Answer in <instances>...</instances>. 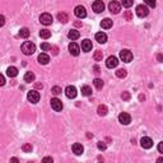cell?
Here are the masks:
<instances>
[{
    "instance_id": "1",
    "label": "cell",
    "mask_w": 163,
    "mask_h": 163,
    "mask_svg": "<svg viewBox=\"0 0 163 163\" xmlns=\"http://www.w3.org/2000/svg\"><path fill=\"white\" fill-rule=\"evenodd\" d=\"M35 51H36V45L31 41H26L24 44L22 45V52L24 55H32Z\"/></svg>"
},
{
    "instance_id": "2",
    "label": "cell",
    "mask_w": 163,
    "mask_h": 163,
    "mask_svg": "<svg viewBox=\"0 0 163 163\" xmlns=\"http://www.w3.org/2000/svg\"><path fill=\"white\" fill-rule=\"evenodd\" d=\"M27 98H28V101H30L31 103H37L38 101H40V93H38L36 89L35 90H30L28 94H27Z\"/></svg>"
},
{
    "instance_id": "3",
    "label": "cell",
    "mask_w": 163,
    "mask_h": 163,
    "mask_svg": "<svg viewBox=\"0 0 163 163\" xmlns=\"http://www.w3.org/2000/svg\"><path fill=\"white\" fill-rule=\"evenodd\" d=\"M120 59L124 63H130L133 60V54L129 50H122V51H120Z\"/></svg>"
},
{
    "instance_id": "4",
    "label": "cell",
    "mask_w": 163,
    "mask_h": 163,
    "mask_svg": "<svg viewBox=\"0 0 163 163\" xmlns=\"http://www.w3.org/2000/svg\"><path fill=\"white\" fill-rule=\"evenodd\" d=\"M108 9H110V12L111 13L117 14V13H120V10H121V4H120L119 1L112 0V1H110V4H108Z\"/></svg>"
},
{
    "instance_id": "5",
    "label": "cell",
    "mask_w": 163,
    "mask_h": 163,
    "mask_svg": "<svg viewBox=\"0 0 163 163\" xmlns=\"http://www.w3.org/2000/svg\"><path fill=\"white\" fill-rule=\"evenodd\" d=\"M136 14H138V17H140V18H144L147 17L148 14H149V9H148L147 5H138L136 7Z\"/></svg>"
},
{
    "instance_id": "6",
    "label": "cell",
    "mask_w": 163,
    "mask_h": 163,
    "mask_svg": "<svg viewBox=\"0 0 163 163\" xmlns=\"http://www.w3.org/2000/svg\"><path fill=\"white\" fill-rule=\"evenodd\" d=\"M40 22L42 23L44 26H49L52 23V16L49 13H44V14H41L40 16Z\"/></svg>"
},
{
    "instance_id": "7",
    "label": "cell",
    "mask_w": 163,
    "mask_h": 163,
    "mask_svg": "<svg viewBox=\"0 0 163 163\" xmlns=\"http://www.w3.org/2000/svg\"><path fill=\"white\" fill-rule=\"evenodd\" d=\"M74 14H75V16L78 17V18L83 19V18L87 17V10H85L84 7L78 5V7H75V9H74Z\"/></svg>"
},
{
    "instance_id": "8",
    "label": "cell",
    "mask_w": 163,
    "mask_h": 163,
    "mask_svg": "<svg viewBox=\"0 0 163 163\" xmlns=\"http://www.w3.org/2000/svg\"><path fill=\"white\" fill-rule=\"evenodd\" d=\"M119 121L122 124V125H129L131 121V116L126 112H121L119 115Z\"/></svg>"
},
{
    "instance_id": "9",
    "label": "cell",
    "mask_w": 163,
    "mask_h": 163,
    "mask_svg": "<svg viewBox=\"0 0 163 163\" xmlns=\"http://www.w3.org/2000/svg\"><path fill=\"white\" fill-rule=\"evenodd\" d=\"M50 103H51L52 110H55V111H61L63 110V102L59 98H51Z\"/></svg>"
},
{
    "instance_id": "10",
    "label": "cell",
    "mask_w": 163,
    "mask_h": 163,
    "mask_svg": "<svg viewBox=\"0 0 163 163\" xmlns=\"http://www.w3.org/2000/svg\"><path fill=\"white\" fill-rule=\"evenodd\" d=\"M140 145H142V148H144V149H150L153 147V140L150 138L144 136L140 139Z\"/></svg>"
},
{
    "instance_id": "11",
    "label": "cell",
    "mask_w": 163,
    "mask_h": 163,
    "mask_svg": "<svg viewBox=\"0 0 163 163\" xmlns=\"http://www.w3.org/2000/svg\"><path fill=\"white\" fill-rule=\"evenodd\" d=\"M92 8L96 13H102L104 10V4L102 0H96V1L92 4Z\"/></svg>"
},
{
    "instance_id": "12",
    "label": "cell",
    "mask_w": 163,
    "mask_h": 163,
    "mask_svg": "<svg viewBox=\"0 0 163 163\" xmlns=\"http://www.w3.org/2000/svg\"><path fill=\"white\" fill-rule=\"evenodd\" d=\"M65 94L68 98H75L76 94H78V92H76V88L74 87V85H68L65 89Z\"/></svg>"
},
{
    "instance_id": "13",
    "label": "cell",
    "mask_w": 163,
    "mask_h": 163,
    "mask_svg": "<svg viewBox=\"0 0 163 163\" xmlns=\"http://www.w3.org/2000/svg\"><path fill=\"white\" fill-rule=\"evenodd\" d=\"M119 65V60H117V57L116 56H110L107 61H106V66L110 69H112V68H116V66Z\"/></svg>"
},
{
    "instance_id": "14",
    "label": "cell",
    "mask_w": 163,
    "mask_h": 163,
    "mask_svg": "<svg viewBox=\"0 0 163 163\" xmlns=\"http://www.w3.org/2000/svg\"><path fill=\"white\" fill-rule=\"evenodd\" d=\"M69 52L73 56H78L79 55V52H80V47L75 44V42H70V45H69Z\"/></svg>"
},
{
    "instance_id": "15",
    "label": "cell",
    "mask_w": 163,
    "mask_h": 163,
    "mask_svg": "<svg viewBox=\"0 0 163 163\" xmlns=\"http://www.w3.org/2000/svg\"><path fill=\"white\" fill-rule=\"evenodd\" d=\"M92 47H93L92 46V41L88 40V38H85V40L82 41V50H83V51L88 52V51L92 50Z\"/></svg>"
},
{
    "instance_id": "16",
    "label": "cell",
    "mask_w": 163,
    "mask_h": 163,
    "mask_svg": "<svg viewBox=\"0 0 163 163\" xmlns=\"http://www.w3.org/2000/svg\"><path fill=\"white\" fill-rule=\"evenodd\" d=\"M96 41L98 44H104L107 41V35L104 32H97L96 33Z\"/></svg>"
},
{
    "instance_id": "17",
    "label": "cell",
    "mask_w": 163,
    "mask_h": 163,
    "mask_svg": "<svg viewBox=\"0 0 163 163\" xmlns=\"http://www.w3.org/2000/svg\"><path fill=\"white\" fill-rule=\"evenodd\" d=\"M83 152H84V148L80 143H75V144H73V153L74 154L80 156V154H83Z\"/></svg>"
},
{
    "instance_id": "18",
    "label": "cell",
    "mask_w": 163,
    "mask_h": 163,
    "mask_svg": "<svg viewBox=\"0 0 163 163\" xmlns=\"http://www.w3.org/2000/svg\"><path fill=\"white\" fill-rule=\"evenodd\" d=\"M37 60H38V63H40V64L46 65V64H49V61H50V56L47 54H40Z\"/></svg>"
},
{
    "instance_id": "19",
    "label": "cell",
    "mask_w": 163,
    "mask_h": 163,
    "mask_svg": "<svg viewBox=\"0 0 163 163\" xmlns=\"http://www.w3.org/2000/svg\"><path fill=\"white\" fill-rule=\"evenodd\" d=\"M7 74H8V76H10V78H16L18 75V69L16 66H9L7 70Z\"/></svg>"
},
{
    "instance_id": "20",
    "label": "cell",
    "mask_w": 163,
    "mask_h": 163,
    "mask_svg": "<svg viewBox=\"0 0 163 163\" xmlns=\"http://www.w3.org/2000/svg\"><path fill=\"white\" fill-rule=\"evenodd\" d=\"M101 27L104 28V30H108V28L112 27V21L110 18H104L102 22H101Z\"/></svg>"
},
{
    "instance_id": "21",
    "label": "cell",
    "mask_w": 163,
    "mask_h": 163,
    "mask_svg": "<svg viewBox=\"0 0 163 163\" xmlns=\"http://www.w3.org/2000/svg\"><path fill=\"white\" fill-rule=\"evenodd\" d=\"M79 36H80V33H79V31H76V30H71V31H69V33H68V37L70 38L71 41L78 40Z\"/></svg>"
},
{
    "instance_id": "22",
    "label": "cell",
    "mask_w": 163,
    "mask_h": 163,
    "mask_svg": "<svg viewBox=\"0 0 163 163\" xmlns=\"http://www.w3.org/2000/svg\"><path fill=\"white\" fill-rule=\"evenodd\" d=\"M97 112L99 116H106L107 115V107L104 106V104H99L98 108H97Z\"/></svg>"
},
{
    "instance_id": "23",
    "label": "cell",
    "mask_w": 163,
    "mask_h": 163,
    "mask_svg": "<svg viewBox=\"0 0 163 163\" xmlns=\"http://www.w3.org/2000/svg\"><path fill=\"white\" fill-rule=\"evenodd\" d=\"M24 82H27V83L35 82V74H33L32 71H27V73L24 74Z\"/></svg>"
},
{
    "instance_id": "24",
    "label": "cell",
    "mask_w": 163,
    "mask_h": 163,
    "mask_svg": "<svg viewBox=\"0 0 163 163\" xmlns=\"http://www.w3.org/2000/svg\"><path fill=\"white\" fill-rule=\"evenodd\" d=\"M82 94L88 97V96L92 94V88H90L89 85H83V87H82Z\"/></svg>"
},
{
    "instance_id": "25",
    "label": "cell",
    "mask_w": 163,
    "mask_h": 163,
    "mask_svg": "<svg viewBox=\"0 0 163 163\" xmlns=\"http://www.w3.org/2000/svg\"><path fill=\"white\" fill-rule=\"evenodd\" d=\"M40 37L47 40V38L51 37V31H49V30H41V31H40Z\"/></svg>"
},
{
    "instance_id": "26",
    "label": "cell",
    "mask_w": 163,
    "mask_h": 163,
    "mask_svg": "<svg viewBox=\"0 0 163 163\" xmlns=\"http://www.w3.org/2000/svg\"><path fill=\"white\" fill-rule=\"evenodd\" d=\"M57 19H59L60 22H63V23H66L69 21V17H68V14L66 13H59L57 14Z\"/></svg>"
},
{
    "instance_id": "27",
    "label": "cell",
    "mask_w": 163,
    "mask_h": 163,
    "mask_svg": "<svg viewBox=\"0 0 163 163\" xmlns=\"http://www.w3.org/2000/svg\"><path fill=\"white\" fill-rule=\"evenodd\" d=\"M93 84H94V87L97 88V89H102L103 88V80L99 79V78H96L93 80Z\"/></svg>"
},
{
    "instance_id": "28",
    "label": "cell",
    "mask_w": 163,
    "mask_h": 163,
    "mask_svg": "<svg viewBox=\"0 0 163 163\" xmlns=\"http://www.w3.org/2000/svg\"><path fill=\"white\" fill-rule=\"evenodd\" d=\"M19 36L22 38H27L30 36V30L28 28H21V31H19Z\"/></svg>"
},
{
    "instance_id": "29",
    "label": "cell",
    "mask_w": 163,
    "mask_h": 163,
    "mask_svg": "<svg viewBox=\"0 0 163 163\" xmlns=\"http://www.w3.org/2000/svg\"><path fill=\"white\" fill-rule=\"evenodd\" d=\"M126 75H127V73H126L125 69H119L116 71V76H117V78H125Z\"/></svg>"
},
{
    "instance_id": "30",
    "label": "cell",
    "mask_w": 163,
    "mask_h": 163,
    "mask_svg": "<svg viewBox=\"0 0 163 163\" xmlns=\"http://www.w3.org/2000/svg\"><path fill=\"white\" fill-rule=\"evenodd\" d=\"M102 57H103V54H102V51H96L94 52V60L96 61H102Z\"/></svg>"
},
{
    "instance_id": "31",
    "label": "cell",
    "mask_w": 163,
    "mask_h": 163,
    "mask_svg": "<svg viewBox=\"0 0 163 163\" xmlns=\"http://www.w3.org/2000/svg\"><path fill=\"white\" fill-rule=\"evenodd\" d=\"M133 3H134V0H121L122 7H125V8H130L133 5Z\"/></svg>"
},
{
    "instance_id": "32",
    "label": "cell",
    "mask_w": 163,
    "mask_h": 163,
    "mask_svg": "<svg viewBox=\"0 0 163 163\" xmlns=\"http://www.w3.org/2000/svg\"><path fill=\"white\" fill-rule=\"evenodd\" d=\"M51 93H52V94H55V96L60 94V93H61V88H60V87H57V85H55V87L51 89Z\"/></svg>"
},
{
    "instance_id": "33",
    "label": "cell",
    "mask_w": 163,
    "mask_h": 163,
    "mask_svg": "<svg viewBox=\"0 0 163 163\" xmlns=\"http://www.w3.org/2000/svg\"><path fill=\"white\" fill-rule=\"evenodd\" d=\"M144 3H145V5L148 7H150V8H154L156 7V0H144Z\"/></svg>"
},
{
    "instance_id": "34",
    "label": "cell",
    "mask_w": 163,
    "mask_h": 163,
    "mask_svg": "<svg viewBox=\"0 0 163 163\" xmlns=\"http://www.w3.org/2000/svg\"><path fill=\"white\" fill-rule=\"evenodd\" d=\"M41 49L44 50V51H47V50H51L52 47L50 44H47V42H44V44H41Z\"/></svg>"
},
{
    "instance_id": "35",
    "label": "cell",
    "mask_w": 163,
    "mask_h": 163,
    "mask_svg": "<svg viewBox=\"0 0 163 163\" xmlns=\"http://www.w3.org/2000/svg\"><path fill=\"white\" fill-rule=\"evenodd\" d=\"M22 149H23V152H26V153H31L32 145H31V144H24V145L22 147Z\"/></svg>"
},
{
    "instance_id": "36",
    "label": "cell",
    "mask_w": 163,
    "mask_h": 163,
    "mask_svg": "<svg viewBox=\"0 0 163 163\" xmlns=\"http://www.w3.org/2000/svg\"><path fill=\"white\" fill-rule=\"evenodd\" d=\"M97 147H98L99 150H106V148H107V145L104 144L103 142H98V143H97Z\"/></svg>"
},
{
    "instance_id": "37",
    "label": "cell",
    "mask_w": 163,
    "mask_h": 163,
    "mask_svg": "<svg viewBox=\"0 0 163 163\" xmlns=\"http://www.w3.org/2000/svg\"><path fill=\"white\" fill-rule=\"evenodd\" d=\"M121 97H122L124 101H129L131 96H130V93H129V92H122V96H121Z\"/></svg>"
},
{
    "instance_id": "38",
    "label": "cell",
    "mask_w": 163,
    "mask_h": 163,
    "mask_svg": "<svg viewBox=\"0 0 163 163\" xmlns=\"http://www.w3.org/2000/svg\"><path fill=\"white\" fill-rule=\"evenodd\" d=\"M125 18L127 19V21H133V14L130 12H126L125 13Z\"/></svg>"
},
{
    "instance_id": "39",
    "label": "cell",
    "mask_w": 163,
    "mask_h": 163,
    "mask_svg": "<svg viewBox=\"0 0 163 163\" xmlns=\"http://www.w3.org/2000/svg\"><path fill=\"white\" fill-rule=\"evenodd\" d=\"M158 152H159V153H162V154H163V142H161L159 143V144H158Z\"/></svg>"
},
{
    "instance_id": "40",
    "label": "cell",
    "mask_w": 163,
    "mask_h": 163,
    "mask_svg": "<svg viewBox=\"0 0 163 163\" xmlns=\"http://www.w3.org/2000/svg\"><path fill=\"white\" fill-rule=\"evenodd\" d=\"M35 85H36V88H37V89H42V88H44V85H42V83H36Z\"/></svg>"
},
{
    "instance_id": "41",
    "label": "cell",
    "mask_w": 163,
    "mask_h": 163,
    "mask_svg": "<svg viewBox=\"0 0 163 163\" xmlns=\"http://www.w3.org/2000/svg\"><path fill=\"white\" fill-rule=\"evenodd\" d=\"M4 83H5V79H4V75H1L0 76V84L4 85Z\"/></svg>"
},
{
    "instance_id": "42",
    "label": "cell",
    "mask_w": 163,
    "mask_h": 163,
    "mask_svg": "<svg viewBox=\"0 0 163 163\" xmlns=\"http://www.w3.org/2000/svg\"><path fill=\"white\" fill-rule=\"evenodd\" d=\"M42 162H52V158H50V157H46V158H44V161H42Z\"/></svg>"
},
{
    "instance_id": "43",
    "label": "cell",
    "mask_w": 163,
    "mask_h": 163,
    "mask_svg": "<svg viewBox=\"0 0 163 163\" xmlns=\"http://www.w3.org/2000/svg\"><path fill=\"white\" fill-rule=\"evenodd\" d=\"M157 57H158V61H161V63H163V55H162V54H159Z\"/></svg>"
},
{
    "instance_id": "44",
    "label": "cell",
    "mask_w": 163,
    "mask_h": 163,
    "mask_svg": "<svg viewBox=\"0 0 163 163\" xmlns=\"http://www.w3.org/2000/svg\"><path fill=\"white\" fill-rule=\"evenodd\" d=\"M0 19H1V22H0V26H4V16H1V17H0Z\"/></svg>"
},
{
    "instance_id": "45",
    "label": "cell",
    "mask_w": 163,
    "mask_h": 163,
    "mask_svg": "<svg viewBox=\"0 0 163 163\" xmlns=\"http://www.w3.org/2000/svg\"><path fill=\"white\" fill-rule=\"evenodd\" d=\"M94 73H99V68H98V66H94Z\"/></svg>"
},
{
    "instance_id": "46",
    "label": "cell",
    "mask_w": 163,
    "mask_h": 163,
    "mask_svg": "<svg viewBox=\"0 0 163 163\" xmlns=\"http://www.w3.org/2000/svg\"><path fill=\"white\" fill-rule=\"evenodd\" d=\"M157 162H158V163H163V158H158Z\"/></svg>"
},
{
    "instance_id": "47",
    "label": "cell",
    "mask_w": 163,
    "mask_h": 163,
    "mask_svg": "<svg viewBox=\"0 0 163 163\" xmlns=\"http://www.w3.org/2000/svg\"><path fill=\"white\" fill-rule=\"evenodd\" d=\"M10 161H12V162H18V159H17V158H12Z\"/></svg>"
}]
</instances>
